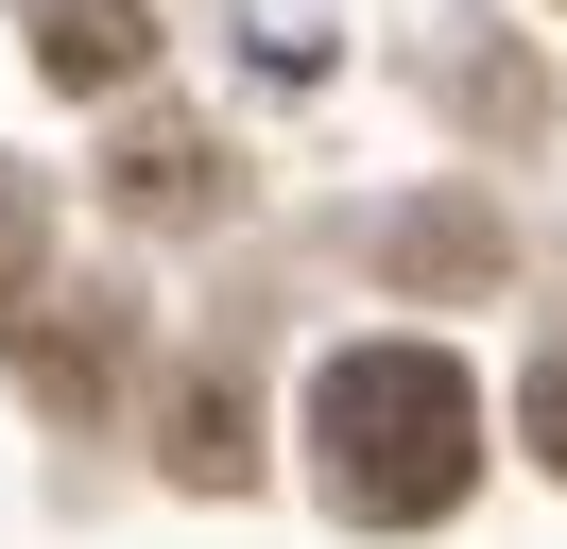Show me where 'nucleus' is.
I'll use <instances>...</instances> for the list:
<instances>
[{
	"label": "nucleus",
	"mask_w": 567,
	"mask_h": 549,
	"mask_svg": "<svg viewBox=\"0 0 567 549\" xmlns=\"http://www.w3.org/2000/svg\"><path fill=\"white\" fill-rule=\"evenodd\" d=\"M138 52H155L138 0H35V69L52 86H138Z\"/></svg>",
	"instance_id": "3"
},
{
	"label": "nucleus",
	"mask_w": 567,
	"mask_h": 549,
	"mask_svg": "<svg viewBox=\"0 0 567 549\" xmlns=\"http://www.w3.org/2000/svg\"><path fill=\"white\" fill-rule=\"evenodd\" d=\"M104 189H121V224H207V206H224V155H207L189 121H155V137L104 155Z\"/></svg>",
	"instance_id": "2"
},
{
	"label": "nucleus",
	"mask_w": 567,
	"mask_h": 549,
	"mask_svg": "<svg viewBox=\"0 0 567 549\" xmlns=\"http://www.w3.org/2000/svg\"><path fill=\"white\" fill-rule=\"evenodd\" d=\"M35 258H52V206L35 172H0V327H35Z\"/></svg>",
	"instance_id": "6"
},
{
	"label": "nucleus",
	"mask_w": 567,
	"mask_h": 549,
	"mask_svg": "<svg viewBox=\"0 0 567 549\" xmlns=\"http://www.w3.org/2000/svg\"><path fill=\"white\" fill-rule=\"evenodd\" d=\"M310 464H327V498H344L361 532L464 515V480H482V395H464V361L447 343H344V361L310 377Z\"/></svg>",
	"instance_id": "1"
},
{
	"label": "nucleus",
	"mask_w": 567,
	"mask_h": 549,
	"mask_svg": "<svg viewBox=\"0 0 567 549\" xmlns=\"http://www.w3.org/2000/svg\"><path fill=\"white\" fill-rule=\"evenodd\" d=\"M379 274H395V292H482V274H498V224H482V206H395V224H379Z\"/></svg>",
	"instance_id": "4"
},
{
	"label": "nucleus",
	"mask_w": 567,
	"mask_h": 549,
	"mask_svg": "<svg viewBox=\"0 0 567 549\" xmlns=\"http://www.w3.org/2000/svg\"><path fill=\"white\" fill-rule=\"evenodd\" d=\"M241 464H258V412L224 395V377H173V480H207V498H224Z\"/></svg>",
	"instance_id": "5"
},
{
	"label": "nucleus",
	"mask_w": 567,
	"mask_h": 549,
	"mask_svg": "<svg viewBox=\"0 0 567 549\" xmlns=\"http://www.w3.org/2000/svg\"><path fill=\"white\" fill-rule=\"evenodd\" d=\"M516 429H533V464L567 480V343H550V361H533V395H516Z\"/></svg>",
	"instance_id": "7"
}]
</instances>
